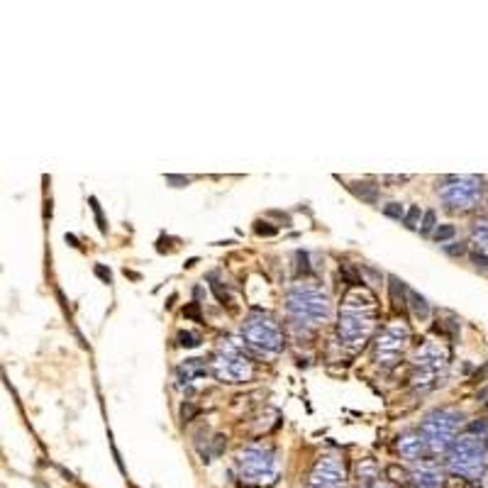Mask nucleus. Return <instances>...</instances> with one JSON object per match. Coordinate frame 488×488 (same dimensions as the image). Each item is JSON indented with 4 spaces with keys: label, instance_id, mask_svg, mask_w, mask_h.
Returning a JSON list of instances; mask_svg holds the SVG:
<instances>
[{
    "label": "nucleus",
    "instance_id": "nucleus-37",
    "mask_svg": "<svg viewBox=\"0 0 488 488\" xmlns=\"http://www.w3.org/2000/svg\"><path fill=\"white\" fill-rule=\"evenodd\" d=\"M474 261H476V266L488 269V257H484V254H474Z\"/></svg>",
    "mask_w": 488,
    "mask_h": 488
},
{
    "label": "nucleus",
    "instance_id": "nucleus-30",
    "mask_svg": "<svg viewBox=\"0 0 488 488\" xmlns=\"http://www.w3.org/2000/svg\"><path fill=\"white\" fill-rule=\"evenodd\" d=\"M90 208H93V212H95V220H98V227L100 232H105V220H103V212H100V205L95 198H90Z\"/></svg>",
    "mask_w": 488,
    "mask_h": 488
},
{
    "label": "nucleus",
    "instance_id": "nucleus-24",
    "mask_svg": "<svg viewBox=\"0 0 488 488\" xmlns=\"http://www.w3.org/2000/svg\"><path fill=\"white\" fill-rule=\"evenodd\" d=\"M340 271H342V276H345L347 281H349V286L361 288V283H364V281H361V279L356 276V271H354V269H351L349 264H342V269H340Z\"/></svg>",
    "mask_w": 488,
    "mask_h": 488
},
{
    "label": "nucleus",
    "instance_id": "nucleus-28",
    "mask_svg": "<svg viewBox=\"0 0 488 488\" xmlns=\"http://www.w3.org/2000/svg\"><path fill=\"white\" fill-rule=\"evenodd\" d=\"M444 252L449 254V257H461V254H466V244H444Z\"/></svg>",
    "mask_w": 488,
    "mask_h": 488
},
{
    "label": "nucleus",
    "instance_id": "nucleus-17",
    "mask_svg": "<svg viewBox=\"0 0 488 488\" xmlns=\"http://www.w3.org/2000/svg\"><path fill=\"white\" fill-rule=\"evenodd\" d=\"M351 188V193L354 196H359L361 201H366V203H376L378 201V186H373V183H351L349 186Z\"/></svg>",
    "mask_w": 488,
    "mask_h": 488
},
{
    "label": "nucleus",
    "instance_id": "nucleus-36",
    "mask_svg": "<svg viewBox=\"0 0 488 488\" xmlns=\"http://www.w3.org/2000/svg\"><path fill=\"white\" fill-rule=\"evenodd\" d=\"M383 181L386 183H405V181H410V176H386Z\"/></svg>",
    "mask_w": 488,
    "mask_h": 488
},
{
    "label": "nucleus",
    "instance_id": "nucleus-27",
    "mask_svg": "<svg viewBox=\"0 0 488 488\" xmlns=\"http://www.w3.org/2000/svg\"><path fill=\"white\" fill-rule=\"evenodd\" d=\"M469 432H474V434H481V439H486V442H488V425H486V420L471 422V425H469Z\"/></svg>",
    "mask_w": 488,
    "mask_h": 488
},
{
    "label": "nucleus",
    "instance_id": "nucleus-31",
    "mask_svg": "<svg viewBox=\"0 0 488 488\" xmlns=\"http://www.w3.org/2000/svg\"><path fill=\"white\" fill-rule=\"evenodd\" d=\"M95 276H98L100 281H105V283H110V279H113L110 269H105L103 264H95Z\"/></svg>",
    "mask_w": 488,
    "mask_h": 488
},
{
    "label": "nucleus",
    "instance_id": "nucleus-22",
    "mask_svg": "<svg viewBox=\"0 0 488 488\" xmlns=\"http://www.w3.org/2000/svg\"><path fill=\"white\" fill-rule=\"evenodd\" d=\"M383 215L386 217H393V220H403L405 217V210H403L401 203H388V205H383Z\"/></svg>",
    "mask_w": 488,
    "mask_h": 488
},
{
    "label": "nucleus",
    "instance_id": "nucleus-13",
    "mask_svg": "<svg viewBox=\"0 0 488 488\" xmlns=\"http://www.w3.org/2000/svg\"><path fill=\"white\" fill-rule=\"evenodd\" d=\"M413 479H415V484L420 488H442V474H439L432 464L418 466L415 474H413Z\"/></svg>",
    "mask_w": 488,
    "mask_h": 488
},
{
    "label": "nucleus",
    "instance_id": "nucleus-38",
    "mask_svg": "<svg viewBox=\"0 0 488 488\" xmlns=\"http://www.w3.org/2000/svg\"><path fill=\"white\" fill-rule=\"evenodd\" d=\"M66 242H69L71 247H78V244H76V237H73V234H66Z\"/></svg>",
    "mask_w": 488,
    "mask_h": 488
},
{
    "label": "nucleus",
    "instance_id": "nucleus-33",
    "mask_svg": "<svg viewBox=\"0 0 488 488\" xmlns=\"http://www.w3.org/2000/svg\"><path fill=\"white\" fill-rule=\"evenodd\" d=\"M210 288H212V293L217 295V300H220V303L225 305V303H227V293H225V290L220 288V283H215V281H212V283H210Z\"/></svg>",
    "mask_w": 488,
    "mask_h": 488
},
{
    "label": "nucleus",
    "instance_id": "nucleus-20",
    "mask_svg": "<svg viewBox=\"0 0 488 488\" xmlns=\"http://www.w3.org/2000/svg\"><path fill=\"white\" fill-rule=\"evenodd\" d=\"M176 342H178V347H183V349H193V347L201 345V337L193 335V332H188V330H183V332H178Z\"/></svg>",
    "mask_w": 488,
    "mask_h": 488
},
{
    "label": "nucleus",
    "instance_id": "nucleus-25",
    "mask_svg": "<svg viewBox=\"0 0 488 488\" xmlns=\"http://www.w3.org/2000/svg\"><path fill=\"white\" fill-rule=\"evenodd\" d=\"M386 476H391L396 484H403V481H408V474L403 471V469H398L396 464H391L388 469H386Z\"/></svg>",
    "mask_w": 488,
    "mask_h": 488
},
{
    "label": "nucleus",
    "instance_id": "nucleus-32",
    "mask_svg": "<svg viewBox=\"0 0 488 488\" xmlns=\"http://www.w3.org/2000/svg\"><path fill=\"white\" fill-rule=\"evenodd\" d=\"M183 313H186V317H193L196 322H201V303H191Z\"/></svg>",
    "mask_w": 488,
    "mask_h": 488
},
{
    "label": "nucleus",
    "instance_id": "nucleus-11",
    "mask_svg": "<svg viewBox=\"0 0 488 488\" xmlns=\"http://www.w3.org/2000/svg\"><path fill=\"white\" fill-rule=\"evenodd\" d=\"M447 359H449V351L439 345V342H425V345L415 351V366H418V371L439 373L447 366Z\"/></svg>",
    "mask_w": 488,
    "mask_h": 488
},
{
    "label": "nucleus",
    "instance_id": "nucleus-29",
    "mask_svg": "<svg viewBox=\"0 0 488 488\" xmlns=\"http://www.w3.org/2000/svg\"><path fill=\"white\" fill-rule=\"evenodd\" d=\"M257 234H261V237H274L276 227L271 222H257Z\"/></svg>",
    "mask_w": 488,
    "mask_h": 488
},
{
    "label": "nucleus",
    "instance_id": "nucleus-10",
    "mask_svg": "<svg viewBox=\"0 0 488 488\" xmlns=\"http://www.w3.org/2000/svg\"><path fill=\"white\" fill-rule=\"evenodd\" d=\"M345 484V464L335 457H320L310 474L308 488H342Z\"/></svg>",
    "mask_w": 488,
    "mask_h": 488
},
{
    "label": "nucleus",
    "instance_id": "nucleus-2",
    "mask_svg": "<svg viewBox=\"0 0 488 488\" xmlns=\"http://www.w3.org/2000/svg\"><path fill=\"white\" fill-rule=\"evenodd\" d=\"M286 308L298 325H317L330 315V298L315 283H295L286 298Z\"/></svg>",
    "mask_w": 488,
    "mask_h": 488
},
{
    "label": "nucleus",
    "instance_id": "nucleus-26",
    "mask_svg": "<svg viewBox=\"0 0 488 488\" xmlns=\"http://www.w3.org/2000/svg\"><path fill=\"white\" fill-rule=\"evenodd\" d=\"M432 230H434V212H432V210H427V212L422 215V225H420V232H422V234H430Z\"/></svg>",
    "mask_w": 488,
    "mask_h": 488
},
{
    "label": "nucleus",
    "instance_id": "nucleus-9",
    "mask_svg": "<svg viewBox=\"0 0 488 488\" xmlns=\"http://www.w3.org/2000/svg\"><path fill=\"white\" fill-rule=\"evenodd\" d=\"M237 464L242 469L244 476L249 479H257V481H264V479H274L276 476V466H274V459L266 449L261 447H249V449H242L237 454Z\"/></svg>",
    "mask_w": 488,
    "mask_h": 488
},
{
    "label": "nucleus",
    "instance_id": "nucleus-15",
    "mask_svg": "<svg viewBox=\"0 0 488 488\" xmlns=\"http://www.w3.org/2000/svg\"><path fill=\"white\" fill-rule=\"evenodd\" d=\"M474 247H476V254L488 257V217L476 220V227H474Z\"/></svg>",
    "mask_w": 488,
    "mask_h": 488
},
{
    "label": "nucleus",
    "instance_id": "nucleus-34",
    "mask_svg": "<svg viewBox=\"0 0 488 488\" xmlns=\"http://www.w3.org/2000/svg\"><path fill=\"white\" fill-rule=\"evenodd\" d=\"M181 418H183V420H191V418H196V408H193L191 403H183V408H181Z\"/></svg>",
    "mask_w": 488,
    "mask_h": 488
},
{
    "label": "nucleus",
    "instance_id": "nucleus-14",
    "mask_svg": "<svg viewBox=\"0 0 488 488\" xmlns=\"http://www.w3.org/2000/svg\"><path fill=\"white\" fill-rule=\"evenodd\" d=\"M176 373H178V381H181V386H183V383H191V381H196V378H203V376L208 373V366L203 364L201 359H186V361L176 369Z\"/></svg>",
    "mask_w": 488,
    "mask_h": 488
},
{
    "label": "nucleus",
    "instance_id": "nucleus-4",
    "mask_svg": "<svg viewBox=\"0 0 488 488\" xmlns=\"http://www.w3.org/2000/svg\"><path fill=\"white\" fill-rule=\"evenodd\" d=\"M242 335L247 340V345L259 349V351H269V354H276L283 349V335H281V327L274 317L261 315V313H254L244 320L242 325Z\"/></svg>",
    "mask_w": 488,
    "mask_h": 488
},
{
    "label": "nucleus",
    "instance_id": "nucleus-8",
    "mask_svg": "<svg viewBox=\"0 0 488 488\" xmlns=\"http://www.w3.org/2000/svg\"><path fill=\"white\" fill-rule=\"evenodd\" d=\"M408 340H410V330H408L405 322H393V325H388V327L381 332V337H378V354H376L378 364H381L383 369L396 366L398 359H401L403 347H405Z\"/></svg>",
    "mask_w": 488,
    "mask_h": 488
},
{
    "label": "nucleus",
    "instance_id": "nucleus-1",
    "mask_svg": "<svg viewBox=\"0 0 488 488\" xmlns=\"http://www.w3.org/2000/svg\"><path fill=\"white\" fill-rule=\"evenodd\" d=\"M378 317V303L371 290L356 288L345 295L342 310H340V322H337V335L347 345H364L371 337Z\"/></svg>",
    "mask_w": 488,
    "mask_h": 488
},
{
    "label": "nucleus",
    "instance_id": "nucleus-23",
    "mask_svg": "<svg viewBox=\"0 0 488 488\" xmlns=\"http://www.w3.org/2000/svg\"><path fill=\"white\" fill-rule=\"evenodd\" d=\"M454 225H437V230H434V239L442 244V242H447V239H452L454 237Z\"/></svg>",
    "mask_w": 488,
    "mask_h": 488
},
{
    "label": "nucleus",
    "instance_id": "nucleus-19",
    "mask_svg": "<svg viewBox=\"0 0 488 488\" xmlns=\"http://www.w3.org/2000/svg\"><path fill=\"white\" fill-rule=\"evenodd\" d=\"M388 281H391V295H393V303L396 305H405V298H408V290L410 288H405L401 279H396V276H388Z\"/></svg>",
    "mask_w": 488,
    "mask_h": 488
},
{
    "label": "nucleus",
    "instance_id": "nucleus-18",
    "mask_svg": "<svg viewBox=\"0 0 488 488\" xmlns=\"http://www.w3.org/2000/svg\"><path fill=\"white\" fill-rule=\"evenodd\" d=\"M356 474H359V481H373V479L378 476V466H376V461H373L371 457H366V459L359 461Z\"/></svg>",
    "mask_w": 488,
    "mask_h": 488
},
{
    "label": "nucleus",
    "instance_id": "nucleus-7",
    "mask_svg": "<svg viewBox=\"0 0 488 488\" xmlns=\"http://www.w3.org/2000/svg\"><path fill=\"white\" fill-rule=\"evenodd\" d=\"M212 373L222 383H242L252 376V364L237 347L225 342L212 359Z\"/></svg>",
    "mask_w": 488,
    "mask_h": 488
},
{
    "label": "nucleus",
    "instance_id": "nucleus-5",
    "mask_svg": "<svg viewBox=\"0 0 488 488\" xmlns=\"http://www.w3.org/2000/svg\"><path fill=\"white\" fill-rule=\"evenodd\" d=\"M484 178L481 176H449L439 186V198L452 210H471L481 201Z\"/></svg>",
    "mask_w": 488,
    "mask_h": 488
},
{
    "label": "nucleus",
    "instance_id": "nucleus-6",
    "mask_svg": "<svg viewBox=\"0 0 488 488\" xmlns=\"http://www.w3.org/2000/svg\"><path fill=\"white\" fill-rule=\"evenodd\" d=\"M459 413L454 410H434L430 413L422 425H420V434L425 437V442L430 444L432 449L442 452V449H449L454 442V432H457V425H459Z\"/></svg>",
    "mask_w": 488,
    "mask_h": 488
},
{
    "label": "nucleus",
    "instance_id": "nucleus-21",
    "mask_svg": "<svg viewBox=\"0 0 488 488\" xmlns=\"http://www.w3.org/2000/svg\"><path fill=\"white\" fill-rule=\"evenodd\" d=\"M418 220H420V205H410V210H408L405 217H403L405 227H408V230H415V227H418Z\"/></svg>",
    "mask_w": 488,
    "mask_h": 488
},
{
    "label": "nucleus",
    "instance_id": "nucleus-3",
    "mask_svg": "<svg viewBox=\"0 0 488 488\" xmlns=\"http://www.w3.org/2000/svg\"><path fill=\"white\" fill-rule=\"evenodd\" d=\"M449 466L452 471H457L466 479H479L488 466L486 439L474 437V434H464L459 439H454V444L449 447Z\"/></svg>",
    "mask_w": 488,
    "mask_h": 488
},
{
    "label": "nucleus",
    "instance_id": "nucleus-16",
    "mask_svg": "<svg viewBox=\"0 0 488 488\" xmlns=\"http://www.w3.org/2000/svg\"><path fill=\"white\" fill-rule=\"evenodd\" d=\"M408 303H410V308H413V313H415L418 320H427L430 317V303L418 290H408Z\"/></svg>",
    "mask_w": 488,
    "mask_h": 488
},
{
    "label": "nucleus",
    "instance_id": "nucleus-39",
    "mask_svg": "<svg viewBox=\"0 0 488 488\" xmlns=\"http://www.w3.org/2000/svg\"><path fill=\"white\" fill-rule=\"evenodd\" d=\"M376 488H388V486H376Z\"/></svg>",
    "mask_w": 488,
    "mask_h": 488
},
{
    "label": "nucleus",
    "instance_id": "nucleus-12",
    "mask_svg": "<svg viewBox=\"0 0 488 488\" xmlns=\"http://www.w3.org/2000/svg\"><path fill=\"white\" fill-rule=\"evenodd\" d=\"M398 449H401V454L405 459L410 461H418L422 454H425V449H427V442H425V437L418 432V434H403L398 437Z\"/></svg>",
    "mask_w": 488,
    "mask_h": 488
},
{
    "label": "nucleus",
    "instance_id": "nucleus-35",
    "mask_svg": "<svg viewBox=\"0 0 488 488\" xmlns=\"http://www.w3.org/2000/svg\"><path fill=\"white\" fill-rule=\"evenodd\" d=\"M191 178H186V176H173V173H169L166 176V183H171V186H186Z\"/></svg>",
    "mask_w": 488,
    "mask_h": 488
}]
</instances>
